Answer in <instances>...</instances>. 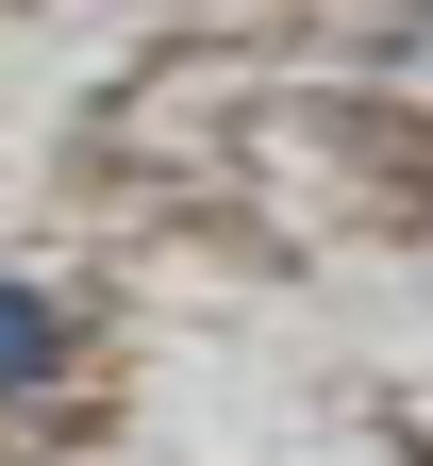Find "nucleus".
<instances>
[{"label": "nucleus", "mask_w": 433, "mask_h": 466, "mask_svg": "<svg viewBox=\"0 0 433 466\" xmlns=\"http://www.w3.org/2000/svg\"><path fill=\"white\" fill-rule=\"evenodd\" d=\"M50 383H67V317L34 283H0V400H50Z\"/></svg>", "instance_id": "nucleus-1"}]
</instances>
